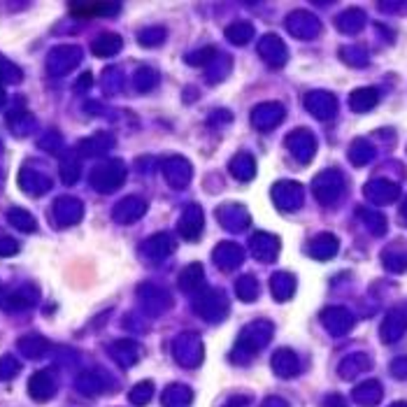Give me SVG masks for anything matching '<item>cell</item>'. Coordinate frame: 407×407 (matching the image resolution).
Here are the masks:
<instances>
[{"mask_svg": "<svg viewBox=\"0 0 407 407\" xmlns=\"http://www.w3.org/2000/svg\"><path fill=\"white\" fill-rule=\"evenodd\" d=\"M152 391V384H140L138 391L131 393V400H135V403H145V396H149Z\"/></svg>", "mask_w": 407, "mask_h": 407, "instance_id": "cell-1", "label": "cell"}]
</instances>
